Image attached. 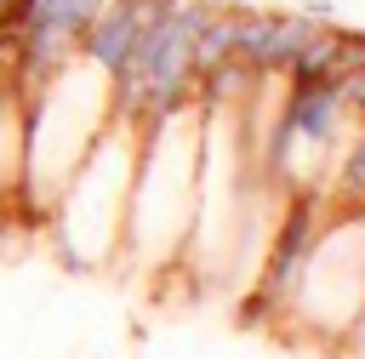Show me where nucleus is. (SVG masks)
Listing matches in <instances>:
<instances>
[{"label": "nucleus", "mask_w": 365, "mask_h": 359, "mask_svg": "<svg viewBox=\"0 0 365 359\" xmlns=\"http://www.w3.org/2000/svg\"><path fill=\"white\" fill-rule=\"evenodd\" d=\"M103 11V0H17L6 28H11V46H17V85L23 97L34 85H46L74 51H80V34L91 28V17Z\"/></svg>", "instance_id": "1"}, {"label": "nucleus", "mask_w": 365, "mask_h": 359, "mask_svg": "<svg viewBox=\"0 0 365 359\" xmlns=\"http://www.w3.org/2000/svg\"><path fill=\"white\" fill-rule=\"evenodd\" d=\"M342 120H348L342 85H291L285 103H279V114H274V125H268V142H262L268 182H291L297 148L331 154V142L342 137Z\"/></svg>", "instance_id": "2"}, {"label": "nucleus", "mask_w": 365, "mask_h": 359, "mask_svg": "<svg viewBox=\"0 0 365 359\" xmlns=\"http://www.w3.org/2000/svg\"><path fill=\"white\" fill-rule=\"evenodd\" d=\"M319 228H325L319 194H314V188H297L291 205H285V217H279V228H274V245H268V262H262V285H257V296H251L257 308H245V319H262L268 308H285V302L297 296V279H302V268H308V256H314Z\"/></svg>", "instance_id": "3"}, {"label": "nucleus", "mask_w": 365, "mask_h": 359, "mask_svg": "<svg viewBox=\"0 0 365 359\" xmlns=\"http://www.w3.org/2000/svg\"><path fill=\"white\" fill-rule=\"evenodd\" d=\"M319 28L325 23L308 11H234V57L257 74H285L319 40Z\"/></svg>", "instance_id": "4"}, {"label": "nucleus", "mask_w": 365, "mask_h": 359, "mask_svg": "<svg viewBox=\"0 0 365 359\" xmlns=\"http://www.w3.org/2000/svg\"><path fill=\"white\" fill-rule=\"evenodd\" d=\"M154 6L160 0H103V11L91 17V28L80 34V57L114 80L125 68V57H131V46H137V34H143V23H148Z\"/></svg>", "instance_id": "5"}, {"label": "nucleus", "mask_w": 365, "mask_h": 359, "mask_svg": "<svg viewBox=\"0 0 365 359\" xmlns=\"http://www.w3.org/2000/svg\"><path fill=\"white\" fill-rule=\"evenodd\" d=\"M354 199H365V125H359L354 148L336 165V205H354Z\"/></svg>", "instance_id": "6"}, {"label": "nucleus", "mask_w": 365, "mask_h": 359, "mask_svg": "<svg viewBox=\"0 0 365 359\" xmlns=\"http://www.w3.org/2000/svg\"><path fill=\"white\" fill-rule=\"evenodd\" d=\"M342 103H348V114L365 120V68H354V74L342 80Z\"/></svg>", "instance_id": "7"}, {"label": "nucleus", "mask_w": 365, "mask_h": 359, "mask_svg": "<svg viewBox=\"0 0 365 359\" xmlns=\"http://www.w3.org/2000/svg\"><path fill=\"white\" fill-rule=\"evenodd\" d=\"M302 11L319 17V23H336V6H331V0H302Z\"/></svg>", "instance_id": "8"}, {"label": "nucleus", "mask_w": 365, "mask_h": 359, "mask_svg": "<svg viewBox=\"0 0 365 359\" xmlns=\"http://www.w3.org/2000/svg\"><path fill=\"white\" fill-rule=\"evenodd\" d=\"M342 211H348V217H354V222L365 228V199H354V205H342Z\"/></svg>", "instance_id": "9"}, {"label": "nucleus", "mask_w": 365, "mask_h": 359, "mask_svg": "<svg viewBox=\"0 0 365 359\" xmlns=\"http://www.w3.org/2000/svg\"><path fill=\"white\" fill-rule=\"evenodd\" d=\"M11 6H17V0H0V28H6V17H11Z\"/></svg>", "instance_id": "10"}]
</instances>
